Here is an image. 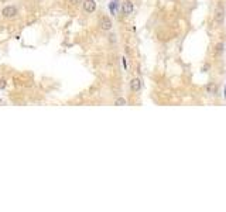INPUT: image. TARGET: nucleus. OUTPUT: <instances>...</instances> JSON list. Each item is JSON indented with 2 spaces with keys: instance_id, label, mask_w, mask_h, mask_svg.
Segmentation results:
<instances>
[{
  "instance_id": "obj_3",
  "label": "nucleus",
  "mask_w": 226,
  "mask_h": 212,
  "mask_svg": "<svg viewBox=\"0 0 226 212\" xmlns=\"http://www.w3.org/2000/svg\"><path fill=\"white\" fill-rule=\"evenodd\" d=\"M83 10L86 13H93L95 10H96L95 0H85V2H83Z\"/></svg>"
},
{
  "instance_id": "obj_1",
  "label": "nucleus",
  "mask_w": 226,
  "mask_h": 212,
  "mask_svg": "<svg viewBox=\"0 0 226 212\" xmlns=\"http://www.w3.org/2000/svg\"><path fill=\"white\" fill-rule=\"evenodd\" d=\"M2 14H3L4 17H7V19H12V17H14L17 14V9L14 7V6H7V7L3 9Z\"/></svg>"
},
{
  "instance_id": "obj_11",
  "label": "nucleus",
  "mask_w": 226,
  "mask_h": 212,
  "mask_svg": "<svg viewBox=\"0 0 226 212\" xmlns=\"http://www.w3.org/2000/svg\"><path fill=\"white\" fill-rule=\"evenodd\" d=\"M6 86V82L4 81H0V88H4Z\"/></svg>"
},
{
  "instance_id": "obj_7",
  "label": "nucleus",
  "mask_w": 226,
  "mask_h": 212,
  "mask_svg": "<svg viewBox=\"0 0 226 212\" xmlns=\"http://www.w3.org/2000/svg\"><path fill=\"white\" fill-rule=\"evenodd\" d=\"M206 91H208L209 94H215V92H216V86H215L214 84H212V85H208L206 86Z\"/></svg>"
},
{
  "instance_id": "obj_9",
  "label": "nucleus",
  "mask_w": 226,
  "mask_h": 212,
  "mask_svg": "<svg viewBox=\"0 0 226 212\" xmlns=\"http://www.w3.org/2000/svg\"><path fill=\"white\" fill-rule=\"evenodd\" d=\"M222 51H223V44H218L216 45V55H219Z\"/></svg>"
},
{
  "instance_id": "obj_10",
  "label": "nucleus",
  "mask_w": 226,
  "mask_h": 212,
  "mask_svg": "<svg viewBox=\"0 0 226 212\" xmlns=\"http://www.w3.org/2000/svg\"><path fill=\"white\" fill-rule=\"evenodd\" d=\"M71 3H72V4H75V6H76V4L82 3V0H71Z\"/></svg>"
},
{
  "instance_id": "obj_5",
  "label": "nucleus",
  "mask_w": 226,
  "mask_h": 212,
  "mask_svg": "<svg viewBox=\"0 0 226 212\" xmlns=\"http://www.w3.org/2000/svg\"><path fill=\"white\" fill-rule=\"evenodd\" d=\"M130 89L134 91V92H139L141 89V81H140L139 78H134L130 81Z\"/></svg>"
},
{
  "instance_id": "obj_8",
  "label": "nucleus",
  "mask_w": 226,
  "mask_h": 212,
  "mask_svg": "<svg viewBox=\"0 0 226 212\" xmlns=\"http://www.w3.org/2000/svg\"><path fill=\"white\" fill-rule=\"evenodd\" d=\"M115 105L123 106V105H126V101H124L123 98H119V99H116V101H115Z\"/></svg>"
},
{
  "instance_id": "obj_6",
  "label": "nucleus",
  "mask_w": 226,
  "mask_h": 212,
  "mask_svg": "<svg viewBox=\"0 0 226 212\" xmlns=\"http://www.w3.org/2000/svg\"><path fill=\"white\" fill-rule=\"evenodd\" d=\"M222 19H223V12L221 9L216 10V14H215V20L218 21V23H222Z\"/></svg>"
},
{
  "instance_id": "obj_4",
  "label": "nucleus",
  "mask_w": 226,
  "mask_h": 212,
  "mask_svg": "<svg viewBox=\"0 0 226 212\" xmlns=\"http://www.w3.org/2000/svg\"><path fill=\"white\" fill-rule=\"evenodd\" d=\"M133 10H134L133 3L130 2V0H126V2L123 3V6H122V12H123V14H132Z\"/></svg>"
},
{
  "instance_id": "obj_2",
  "label": "nucleus",
  "mask_w": 226,
  "mask_h": 212,
  "mask_svg": "<svg viewBox=\"0 0 226 212\" xmlns=\"http://www.w3.org/2000/svg\"><path fill=\"white\" fill-rule=\"evenodd\" d=\"M99 26H100V29L105 30V31H109L112 29V20L109 17H102L100 20H99Z\"/></svg>"
}]
</instances>
